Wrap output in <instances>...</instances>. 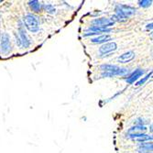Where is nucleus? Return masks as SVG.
Returning a JSON list of instances; mask_svg holds the SVG:
<instances>
[{"label":"nucleus","mask_w":153,"mask_h":153,"mask_svg":"<svg viewBox=\"0 0 153 153\" xmlns=\"http://www.w3.org/2000/svg\"><path fill=\"white\" fill-rule=\"evenodd\" d=\"M145 130H146V128H145V127H143V126H137V127L132 128L129 130V133L131 134L132 132H134L133 134H136L137 132H143V131H145Z\"/></svg>","instance_id":"f8f14e48"},{"label":"nucleus","mask_w":153,"mask_h":153,"mask_svg":"<svg viewBox=\"0 0 153 153\" xmlns=\"http://www.w3.org/2000/svg\"><path fill=\"white\" fill-rule=\"evenodd\" d=\"M19 36H20V38H21V41L23 42V45L25 46V47H27L30 45V41H29V39H27V36H26V34L21 30L20 31V33H19Z\"/></svg>","instance_id":"9b49d317"},{"label":"nucleus","mask_w":153,"mask_h":153,"mask_svg":"<svg viewBox=\"0 0 153 153\" xmlns=\"http://www.w3.org/2000/svg\"><path fill=\"white\" fill-rule=\"evenodd\" d=\"M101 69L105 72L102 76L103 77H112L115 75H125L128 73V69L124 68H119L117 65H112V64H104L101 66Z\"/></svg>","instance_id":"f257e3e1"},{"label":"nucleus","mask_w":153,"mask_h":153,"mask_svg":"<svg viewBox=\"0 0 153 153\" xmlns=\"http://www.w3.org/2000/svg\"><path fill=\"white\" fill-rule=\"evenodd\" d=\"M117 18L119 19H126L135 13V9L133 7L128 6H118L117 7Z\"/></svg>","instance_id":"7ed1b4c3"},{"label":"nucleus","mask_w":153,"mask_h":153,"mask_svg":"<svg viewBox=\"0 0 153 153\" xmlns=\"http://www.w3.org/2000/svg\"><path fill=\"white\" fill-rule=\"evenodd\" d=\"M110 39H111V37L109 35H101L97 38L92 39L91 40L94 43H103V42H106V41H108Z\"/></svg>","instance_id":"9d476101"},{"label":"nucleus","mask_w":153,"mask_h":153,"mask_svg":"<svg viewBox=\"0 0 153 153\" xmlns=\"http://www.w3.org/2000/svg\"><path fill=\"white\" fill-rule=\"evenodd\" d=\"M24 22L26 27L32 32H36L39 30V22L37 19L32 15H27L24 18Z\"/></svg>","instance_id":"f03ea898"},{"label":"nucleus","mask_w":153,"mask_h":153,"mask_svg":"<svg viewBox=\"0 0 153 153\" xmlns=\"http://www.w3.org/2000/svg\"><path fill=\"white\" fill-rule=\"evenodd\" d=\"M150 75H151V74H148V75H147V76H146L145 78L141 79V80H140V82H137L136 83V85H143V83H144V82H145L147 81V79H148V78H149V77L150 76Z\"/></svg>","instance_id":"4468645a"},{"label":"nucleus","mask_w":153,"mask_h":153,"mask_svg":"<svg viewBox=\"0 0 153 153\" xmlns=\"http://www.w3.org/2000/svg\"><path fill=\"white\" fill-rule=\"evenodd\" d=\"M0 49H1V52L7 53L10 50V41L8 35L6 33H3L0 35Z\"/></svg>","instance_id":"20e7f679"},{"label":"nucleus","mask_w":153,"mask_h":153,"mask_svg":"<svg viewBox=\"0 0 153 153\" xmlns=\"http://www.w3.org/2000/svg\"><path fill=\"white\" fill-rule=\"evenodd\" d=\"M117 49V46L116 44V42H108V43H105L104 44L103 46H101L99 51L102 55H106L111 53L112 51H115Z\"/></svg>","instance_id":"423d86ee"},{"label":"nucleus","mask_w":153,"mask_h":153,"mask_svg":"<svg viewBox=\"0 0 153 153\" xmlns=\"http://www.w3.org/2000/svg\"><path fill=\"white\" fill-rule=\"evenodd\" d=\"M89 30L91 31V33H87V34H85V36L94 35V34L106 33V32H110L111 31L110 29H102V27H90V29H89Z\"/></svg>","instance_id":"1a4fd4ad"},{"label":"nucleus","mask_w":153,"mask_h":153,"mask_svg":"<svg viewBox=\"0 0 153 153\" xmlns=\"http://www.w3.org/2000/svg\"><path fill=\"white\" fill-rule=\"evenodd\" d=\"M140 6H143V7H149L150 6V4L152 3V1H140Z\"/></svg>","instance_id":"2eb2a0df"},{"label":"nucleus","mask_w":153,"mask_h":153,"mask_svg":"<svg viewBox=\"0 0 153 153\" xmlns=\"http://www.w3.org/2000/svg\"><path fill=\"white\" fill-rule=\"evenodd\" d=\"M135 58V53L133 51H128L122 54L120 57H118V62L121 63H127L130 61H132Z\"/></svg>","instance_id":"0eeeda50"},{"label":"nucleus","mask_w":153,"mask_h":153,"mask_svg":"<svg viewBox=\"0 0 153 153\" xmlns=\"http://www.w3.org/2000/svg\"><path fill=\"white\" fill-rule=\"evenodd\" d=\"M93 24L94 25V27H102V29H107L108 27L113 26L114 25V21L113 19H98L94 20Z\"/></svg>","instance_id":"39448f33"},{"label":"nucleus","mask_w":153,"mask_h":153,"mask_svg":"<svg viewBox=\"0 0 153 153\" xmlns=\"http://www.w3.org/2000/svg\"><path fill=\"white\" fill-rule=\"evenodd\" d=\"M30 7H32V9L35 11V12H39V9H40V4L38 2V1H32L30 3Z\"/></svg>","instance_id":"ddd939ff"},{"label":"nucleus","mask_w":153,"mask_h":153,"mask_svg":"<svg viewBox=\"0 0 153 153\" xmlns=\"http://www.w3.org/2000/svg\"><path fill=\"white\" fill-rule=\"evenodd\" d=\"M143 74H144V72H143L142 70H140V69H137V70H136L135 72H133V73L129 75V77H128L127 82H128V83H133V82H135L138 78L141 77V76L143 75Z\"/></svg>","instance_id":"6e6552de"}]
</instances>
